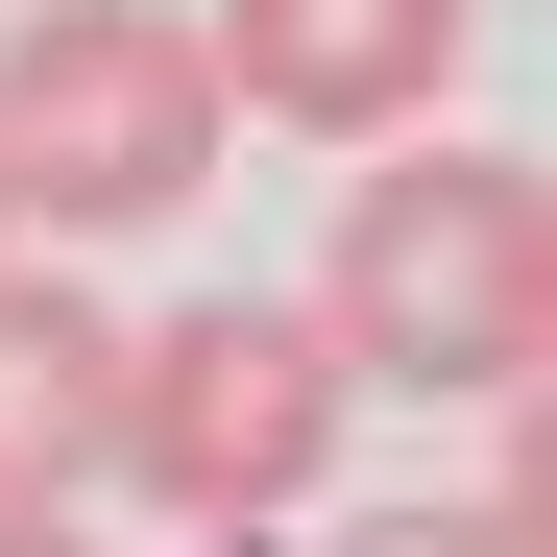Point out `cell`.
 I'll use <instances>...</instances> for the list:
<instances>
[{"label": "cell", "mask_w": 557, "mask_h": 557, "mask_svg": "<svg viewBox=\"0 0 557 557\" xmlns=\"http://www.w3.org/2000/svg\"><path fill=\"white\" fill-rule=\"evenodd\" d=\"M292 315L339 339V388L509 412V388H533V170H509V146H460V122L363 146V170H339V243H315V292H292Z\"/></svg>", "instance_id": "obj_1"}, {"label": "cell", "mask_w": 557, "mask_h": 557, "mask_svg": "<svg viewBox=\"0 0 557 557\" xmlns=\"http://www.w3.org/2000/svg\"><path fill=\"white\" fill-rule=\"evenodd\" d=\"M219 49L170 0H25L0 25V219L25 243H146L219 195Z\"/></svg>", "instance_id": "obj_2"}, {"label": "cell", "mask_w": 557, "mask_h": 557, "mask_svg": "<svg viewBox=\"0 0 557 557\" xmlns=\"http://www.w3.org/2000/svg\"><path fill=\"white\" fill-rule=\"evenodd\" d=\"M339 436H363V388H339V339L292 292L122 315V460H98V485H146L170 533H292L339 485Z\"/></svg>", "instance_id": "obj_3"}, {"label": "cell", "mask_w": 557, "mask_h": 557, "mask_svg": "<svg viewBox=\"0 0 557 557\" xmlns=\"http://www.w3.org/2000/svg\"><path fill=\"white\" fill-rule=\"evenodd\" d=\"M460 25L485 0H219V122H292V146H412L460 98Z\"/></svg>", "instance_id": "obj_4"}, {"label": "cell", "mask_w": 557, "mask_h": 557, "mask_svg": "<svg viewBox=\"0 0 557 557\" xmlns=\"http://www.w3.org/2000/svg\"><path fill=\"white\" fill-rule=\"evenodd\" d=\"M122 460V315L73 267H0V509H73Z\"/></svg>", "instance_id": "obj_5"}, {"label": "cell", "mask_w": 557, "mask_h": 557, "mask_svg": "<svg viewBox=\"0 0 557 557\" xmlns=\"http://www.w3.org/2000/svg\"><path fill=\"white\" fill-rule=\"evenodd\" d=\"M315 557H533V509H509V485H485V509H339Z\"/></svg>", "instance_id": "obj_6"}, {"label": "cell", "mask_w": 557, "mask_h": 557, "mask_svg": "<svg viewBox=\"0 0 557 557\" xmlns=\"http://www.w3.org/2000/svg\"><path fill=\"white\" fill-rule=\"evenodd\" d=\"M0 557H98V533H73V509H0Z\"/></svg>", "instance_id": "obj_7"}, {"label": "cell", "mask_w": 557, "mask_h": 557, "mask_svg": "<svg viewBox=\"0 0 557 557\" xmlns=\"http://www.w3.org/2000/svg\"><path fill=\"white\" fill-rule=\"evenodd\" d=\"M0 267H25V219H0Z\"/></svg>", "instance_id": "obj_8"}]
</instances>
